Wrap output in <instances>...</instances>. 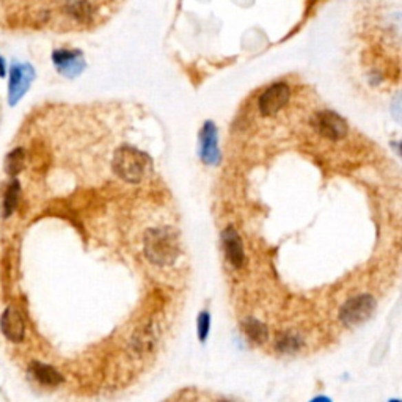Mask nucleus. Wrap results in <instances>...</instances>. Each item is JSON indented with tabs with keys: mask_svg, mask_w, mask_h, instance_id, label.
Instances as JSON below:
<instances>
[{
	"mask_svg": "<svg viewBox=\"0 0 402 402\" xmlns=\"http://www.w3.org/2000/svg\"><path fill=\"white\" fill-rule=\"evenodd\" d=\"M180 253V239L171 226L153 228L145 234V255L154 266H171Z\"/></svg>",
	"mask_w": 402,
	"mask_h": 402,
	"instance_id": "nucleus-1",
	"label": "nucleus"
},
{
	"mask_svg": "<svg viewBox=\"0 0 402 402\" xmlns=\"http://www.w3.org/2000/svg\"><path fill=\"white\" fill-rule=\"evenodd\" d=\"M153 159L132 147H123L114 156V171L123 181L137 184L149 175Z\"/></svg>",
	"mask_w": 402,
	"mask_h": 402,
	"instance_id": "nucleus-2",
	"label": "nucleus"
},
{
	"mask_svg": "<svg viewBox=\"0 0 402 402\" xmlns=\"http://www.w3.org/2000/svg\"><path fill=\"white\" fill-rule=\"evenodd\" d=\"M376 299L371 294H359L339 308V321L346 327H357L366 322L376 311Z\"/></svg>",
	"mask_w": 402,
	"mask_h": 402,
	"instance_id": "nucleus-3",
	"label": "nucleus"
},
{
	"mask_svg": "<svg viewBox=\"0 0 402 402\" xmlns=\"http://www.w3.org/2000/svg\"><path fill=\"white\" fill-rule=\"evenodd\" d=\"M313 127L328 140H341L348 136V123L332 110L317 112L313 116Z\"/></svg>",
	"mask_w": 402,
	"mask_h": 402,
	"instance_id": "nucleus-4",
	"label": "nucleus"
},
{
	"mask_svg": "<svg viewBox=\"0 0 402 402\" xmlns=\"http://www.w3.org/2000/svg\"><path fill=\"white\" fill-rule=\"evenodd\" d=\"M289 98H291V88H289V85L283 82L273 83L269 88H266L264 93L260 96V112L266 116L277 115L289 103Z\"/></svg>",
	"mask_w": 402,
	"mask_h": 402,
	"instance_id": "nucleus-5",
	"label": "nucleus"
},
{
	"mask_svg": "<svg viewBox=\"0 0 402 402\" xmlns=\"http://www.w3.org/2000/svg\"><path fill=\"white\" fill-rule=\"evenodd\" d=\"M200 159L206 165H217L222 159L217 127L212 121H204L200 131Z\"/></svg>",
	"mask_w": 402,
	"mask_h": 402,
	"instance_id": "nucleus-6",
	"label": "nucleus"
},
{
	"mask_svg": "<svg viewBox=\"0 0 402 402\" xmlns=\"http://www.w3.org/2000/svg\"><path fill=\"white\" fill-rule=\"evenodd\" d=\"M33 79H35V71L30 65H14L11 68L8 90L10 105L18 104V100L29 90Z\"/></svg>",
	"mask_w": 402,
	"mask_h": 402,
	"instance_id": "nucleus-7",
	"label": "nucleus"
},
{
	"mask_svg": "<svg viewBox=\"0 0 402 402\" xmlns=\"http://www.w3.org/2000/svg\"><path fill=\"white\" fill-rule=\"evenodd\" d=\"M52 60L57 71L66 77H77L85 68V60L79 50H55Z\"/></svg>",
	"mask_w": 402,
	"mask_h": 402,
	"instance_id": "nucleus-8",
	"label": "nucleus"
},
{
	"mask_svg": "<svg viewBox=\"0 0 402 402\" xmlns=\"http://www.w3.org/2000/svg\"><path fill=\"white\" fill-rule=\"evenodd\" d=\"M222 244L225 258L234 269H241L245 261V251L242 239L234 226H228L222 233Z\"/></svg>",
	"mask_w": 402,
	"mask_h": 402,
	"instance_id": "nucleus-9",
	"label": "nucleus"
},
{
	"mask_svg": "<svg viewBox=\"0 0 402 402\" xmlns=\"http://www.w3.org/2000/svg\"><path fill=\"white\" fill-rule=\"evenodd\" d=\"M2 332L7 339L13 343H19L24 339L25 322L22 319L21 313L14 306H8L2 315Z\"/></svg>",
	"mask_w": 402,
	"mask_h": 402,
	"instance_id": "nucleus-10",
	"label": "nucleus"
},
{
	"mask_svg": "<svg viewBox=\"0 0 402 402\" xmlns=\"http://www.w3.org/2000/svg\"><path fill=\"white\" fill-rule=\"evenodd\" d=\"M29 372L36 382H40L44 387H57L63 382V376L54 366L46 365V363H32Z\"/></svg>",
	"mask_w": 402,
	"mask_h": 402,
	"instance_id": "nucleus-11",
	"label": "nucleus"
},
{
	"mask_svg": "<svg viewBox=\"0 0 402 402\" xmlns=\"http://www.w3.org/2000/svg\"><path fill=\"white\" fill-rule=\"evenodd\" d=\"M242 328L245 337H247L250 341H253L256 344H262L267 339V327L261 321L255 319V317H247L242 322Z\"/></svg>",
	"mask_w": 402,
	"mask_h": 402,
	"instance_id": "nucleus-12",
	"label": "nucleus"
},
{
	"mask_svg": "<svg viewBox=\"0 0 402 402\" xmlns=\"http://www.w3.org/2000/svg\"><path fill=\"white\" fill-rule=\"evenodd\" d=\"M302 346H304V339L295 332H283L282 335H278L275 341V348L282 354H295V352L300 350Z\"/></svg>",
	"mask_w": 402,
	"mask_h": 402,
	"instance_id": "nucleus-13",
	"label": "nucleus"
},
{
	"mask_svg": "<svg viewBox=\"0 0 402 402\" xmlns=\"http://www.w3.org/2000/svg\"><path fill=\"white\" fill-rule=\"evenodd\" d=\"M19 193H21V186L18 180H13L10 182V186L7 187L3 195V217L8 219V217L13 214L16 206H18L19 201Z\"/></svg>",
	"mask_w": 402,
	"mask_h": 402,
	"instance_id": "nucleus-14",
	"label": "nucleus"
},
{
	"mask_svg": "<svg viewBox=\"0 0 402 402\" xmlns=\"http://www.w3.org/2000/svg\"><path fill=\"white\" fill-rule=\"evenodd\" d=\"M24 162H25V154L22 148H16L11 151L5 159V170L10 176H16L19 171L24 169Z\"/></svg>",
	"mask_w": 402,
	"mask_h": 402,
	"instance_id": "nucleus-15",
	"label": "nucleus"
},
{
	"mask_svg": "<svg viewBox=\"0 0 402 402\" xmlns=\"http://www.w3.org/2000/svg\"><path fill=\"white\" fill-rule=\"evenodd\" d=\"M209 327H211V316L208 311H201L198 316V338L201 343L206 341L209 335Z\"/></svg>",
	"mask_w": 402,
	"mask_h": 402,
	"instance_id": "nucleus-16",
	"label": "nucleus"
},
{
	"mask_svg": "<svg viewBox=\"0 0 402 402\" xmlns=\"http://www.w3.org/2000/svg\"><path fill=\"white\" fill-rule=\"evenodd\" d=\"M390 110H392L393 120L398 121L399 125H402V92L396 94L394 99H393V103H392V107H390Z\"/></svg>",
	"mask_w": 402,
	"mask_h": 402,
	"instance_id": "nucleus-17",
	"label": "nucleus"
},
{
	"mask_svg": "<svg viewBox=\"0 0 402 402\" xmlns=\"http://www.w3.org/2000/svg\"><path fill=\"white\" fill-rule=\"evenodd\" d=\"M392 148L394 149V153L402 159V142H392Z\"/></svg>",
	"mask_w": 402,
	"mask_h": 402,
	"instance_id": "nucleus-18",
	"label": "nucleus"
}]
</instances>
